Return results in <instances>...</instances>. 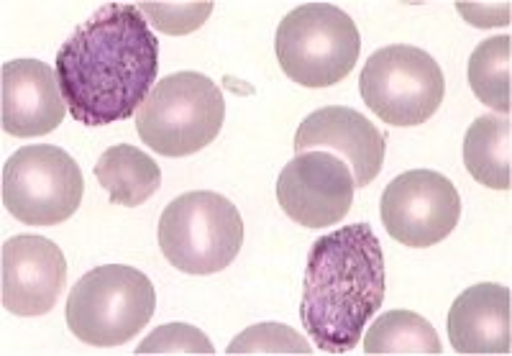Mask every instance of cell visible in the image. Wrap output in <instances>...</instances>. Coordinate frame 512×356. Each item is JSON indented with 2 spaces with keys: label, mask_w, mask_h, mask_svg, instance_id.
<instances>
[{
  "label": "cell",
  "mask_w": 512,
  "mask_h": 356,
  "mask_svg": "<svg viewBox=\"0 0 512 356\" xmlns=\"http://www.w3.org/2000/svg\"><path fill=\"white\" fill-rule=\"evenodd\" d=\"M226 118L221 88L200 72H175L136 111V131L162 157H190L216 141Z\"/></svg>",
  "instance_id": "3957f363"
},
{
  "label": "cell",
  "mask_w": 512,
  "mask_h": 356,
  "mask_svg": "<svg viewBox=\"0 0 512 356\" xmlns=\"http://www.w3.org/2000/svg\"><path fill=\"white\" fill-rule=\"evenodd\" d=\"M359 93L369 111L387 126H420L441 108L446 80L428 52L410 44H390L367 59Z\"/></svg>",
  "instance_id": "52a82bcc"
},
{
  "label": "cell",
  "mask_w": 512,
  "mask_h": 356,
  "mask_svg": "<svg viewBox=\"0 0 512 356\" xmlns=\"http://www.w3.org/2000/svg\"><path fill=\"white\" fill-rule=\"evenodd\" d=\"M67 116L57 70L39 59H11L0 70V123L16 139L47 136Z\"/></svg>",
  "instance_id": "7c38bea8"
},
{
  "label": "cell",
  "mask_w": 512,
  "mask_h": 356,
  "mask_svg": "<svg viewBox=\"0 0 512 356\" xmlns=\"http://www.w3.org/2000/svg\"><path fill=\"white\" fill-rule=\"evenodd\" d=\"M331 152L344 157L356 187H367L382 172L384 136L369 118L346 106H326L310 113L295 134V154Z\"/></svg>",
  "instance_id": "4fadbf2b"
},
{
  "label": "cell",
  "mask_w": 512,
  "mask_h": 356,
  "mask_svg": "<svg viewBox=\"0 0 512 356\" xmlns=\"http://www.w3.org/2000/svg\"><path fill=\"white\" fill-rule=\"evenodd\" d=\"M448 341L456 354H510V287L479 282L461 292L448 310Z\"/></svg>",
  "instance_id": "5bb4252c"
},
{
  "label": "cell",
  "mask_w": 512,
  "mask_h": 356,
  "mask_svg": "<svg viewBox=\"0 0 512 356\" xmlns=\"http://www.w3.org/2000/svg\"><path fill=\"white\" fill-rule=\"evenodd\" d=\"M57 80L72 118L85 126L126 121L159 72V41L134 3H108L57 52Z\"/></svg>",
  "instance_id": "6da1fadb"
},
{
  "label": "cell",
  "mask_w": 512,
  "mask_h": 356,
  "mask_svg": "<svg viewBox=\"0 0 512 356\" xmlns=\"http://www.w3.org/2000/svg\"><path fill=\"white\" fill-rule=\"evenodd\" d=\"M379 216L392 239L410 249H428L448 239L459 226V190L441 172H402L384 187Z\"/></svg>",
  "instance_id": "9c48e42d"
},
{
  "label": "cell",
  "mask_w": 512,
  "mask_h": 356,
  "mask_svg": "<svg viewBox=\"0 0 512 356\" xmlns=\"http://www.w3.org/2000/svg\"><path fill=\"white\" fill-rule=\"evenodd\" d=\"M157 308L154 282L128 264L90 269L67 298V326L82 344L121 346L152 321Z\"/></svg>",
  "instance_id": "277c9868"
},
{
  "label": "cell",
  "mask_w": 512,
  "mask_h": 356,
  "mask_svg": "<svg viewBox=\"0 0 512 356\" xmlns=\"http://www.w3.org/2000/svg\"><path fill=\"white\" fill-rule=\"evenodd\" d=\"M384 254L369 223L320 236L308 251L300 321L323 354H349L384 303Z\"/></svg>",
  "instance_id": "7a4b0ae2"
},
{
  "label": "cell",
  "mask_w": 512,
  "mask_h": 356,
  "mask_svg": "<svg viewBox=\"0 0 512 356\" xmlns=\"http://www.w3.org/2000/svg\"><path fill=\"white\" fill-rule=\"evenodd\" d=\"M67 282V262L44 236H13L0 249V303L13 316H47Z\"/></svg>",
  "instance_id": "8fae6325"
},
{
  "label": "cell",
  "mask_w": 512,
  "mask_h": 356,
  "mask_svg": "<svg viewBox=\"0 0 512 356\" xmlns=\"http://www.w3.org/2000/svg\"><path fill=\"white\" fill-rule=\"evenodd\" d=\"M244 246L239 208L213 190L185 193L159 216V249L185 275L223 272Z\"/></svg>",
  "instance_id": "5b68a950"
},
{
  "label": "cell",
  "mask_w": 512,
  "mask_h": 356,
  "mask_svg": "<svg viewBox=\"0 0 512 356\" xmlns=\"http://www.w3.org/2000/svg\"><path fill=\"white\" fill-rule=\"evenodd\" d=\"M95 180L108 190L111 203L139 208L162 187V170L149 154L131 144L105 149L95 164Z\"/></svg>",
  "instance_id": "9a60e30c"
},
{
  "label": "cell",
  "mask_w": 512,
  "mask_h": 356,
  "mask_svg": "<svg viewBox=\"0 0 512 356\" xmlns=\"http://www.w3.org/2000/svg\"><path fill=\"white\" fill-rule=\"evenodd\" d=\"M512 121L507 116H482L464 136V164L469 175L492 190L512 187Z\"/></svg>",
  "instance_id": "2e32d148"
},
{
  "label": "cell",
  "mask_w": 512,
  "mask_h": 356,
  "mask_svg": "<svg viewBox=\"0 0 512 356\" xmlns=\"http://www.w3.org/2000/svg\"><path fill=\"white\" fill-rule=\"evenodd\" d=\"M136 354H213V344L200 328L190 323H167L149 333L139 344Z\"/></svg>",
  "instance_id": "ffe728a7"
},
{
  "label": "cell",
  "mask_w": 512,
  "mask_h": 356,
  "mask_svg": "<svg viewBox=\"0 0 512 356\" xmlns=\"http://www.w3.org/2000/svg\"><path fill=\"white\" fill-rule=\"evenodd\" d=\"M354 175L331 152H303L285 164L277 180L280 208L305 228L344 221L354 203Z\"/></svg>",
  "instance_id": "30bf717a"
},
{
  "label": "cell",
  "mask_w": 512,
  "mask_h": 356,
  "mask_svg": "<svg viewBox=\"0 0 512 356\" xmlns=\"http://www.w3.org/2000/svg\"><path fill=\"white\" fill-rule=\"evenodd\" d=\"M226 354H313V346L285 323H256L228 344Z\"/></svg>",
  "instance_id": "d6986e66"
},
{
  "label": "cell",
  "mask_w": 512,
  "mask_h": 356,
  "mask_svg": "<svg viewBox=\"0 0 512 356\" xmlns=\"http://www.w3.org/2000/svg\"><path fill=\"white\" fill-rule=\"evenodd\" d=\"M512 39L489 36L469 57V85L484 106L500 116H510L512 108Z\"/></svg>",
  "instance_id": "ac0fdd59"
},
{
  "label": "cell",
  "mask_w": 512,
  "mask_h": 356,
  "mask_svg": "<svg viewBox=\"0 0 512 356\" xmlns=\"http://www.w3.org/2000/svg\"><path fill=\"white\" fill-rule=\"evenodd\" d=\"M282 72L305 88H331L351 75L361 36L346 11L331 3H305L282 18L274 36Z\"/></svg>",
  "instance_id": "8992f818"
},
{
  "label": "cell",
  "mask_w": 512,
  "mask_h": 356,
  "mask_svg": "<svg viewBox=\"0 0 512 356\" xmlns=\"http://www.w3.org/2000/svg\"><path fill=\"white\" fill-rule=\"evenodd\" d=\"M139 11L164 34H190L208 21L213 3H139Z\"/></svg>",
  "instance_id": "44dd1931"
},
{
  "label": "cell",
  "mask_w": 512,
  "mask_h": 356,
  "mask_svg": "<svg viewBox=\"0 0 512 356\" xmlns=\"http://www.w3.org/2000/svg\"><path fill=\"white\" fill-rule=\"evenodd\" d=\"M82 195L80 164L59 146H24L3 167V205L26 226L64 223L77 213Z\"/></svg>",
  "instance_id": "ba28073f"
},
{
  "label": "cell",
  "mask_w": 512,
  "mask_h": 356,
  "mask_svg": "<svg viewBox=\"0 0 512 356\" xmlns=\"http://www.w3.org/2000/svg\"><path fill=\"white\" fill-rule=\"evenodd\" d=\"M364 354L438 356L443 354L436 328L413 310H387L364 336Z\"/></svg>",
  "instance_id": "e0dca14e"
}]
</instances>
